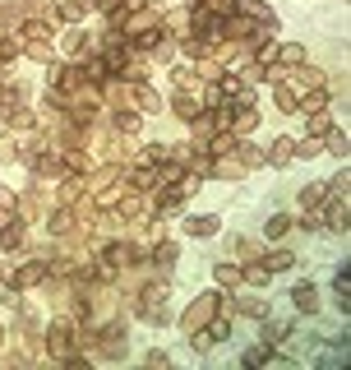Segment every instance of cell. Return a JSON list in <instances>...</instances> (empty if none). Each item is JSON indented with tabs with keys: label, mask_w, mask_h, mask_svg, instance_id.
<instances>
[{
	"label": "cell",
	"mask_w": 351,
	"mask_h": 370,
	"mask_svg": "<svg viewBox=\"0 0 351 370\" xmlns=\"http://www.w3.org/2000/svg\"><path fill=\"white\" fill-rule=\"evenodd\" d=\"M218 310H231V301H227V292H222V287H213V292H204V296H194V301H190V310L180 315V324H185V333H194V329H204Z\"/></svg>",
	"instance_id": "cell-1"
},
{
	"label": "cell",
	"mask_w": 351,
	"mask_h": 370,
	"mask_svg": "<svg viewBox=\"0 0 351 370\" xmlns=\"http://www.w3.org/2000/svg\"><path fill=\"white\" fill-rule=\"evenodd\" d=\"M236 10L241 14H250V19H259V23H268V28H277V14L263 5V0H236Z\"/></svg>",
	"instance_id": "cell-18"
},
{
	"label": "cell",
	"mask_w": 351,
	"mask_h": 370,
	"mask_svg": "<svg viewBox=\"0 0 351 370\" xmlns=\"http://www.w3.org/2000/svg\"><path fill=\"white\" fill-rule=\"evenodd\" d=\"M180 204H185V190H180V185H162V190H157V199H153V218L176 213Z\"/></svg>",
	"instance_id": "cell-6"
},
{
	"label": "cell",
	"mask_w": 351,
	"mask_h": 370,
	"mask_svg": "<svg viewBox=\"0 0 351 370\" xmlns=\"http://www.w3.org/2000/svg\"><path fill=\"white\" fill-rule=\"evenodd\" d=\"M329 112H314V116H310V130H314V135H324V130H329Z\"/></svg>",
	"instance_id": "cell-41"
},
{
	"label": "cell",
	"mask_w": 351,
	"mask_h": 370,
	"mask_svg": "<svg viewBox=\"0 0 351 370\" xmlns=\"http://www.w3.org/2000/svg\"><path fill=\"white\" fill-rule=\"evenodd\" d=\"M291 301H296V310H300V315H314V310H319V287H314V282H296Z\"/></svg>",
	"instance_id": "cell-12"
},
{
	"label": "cell",
	"mask_w": 351,
	"mask_h": 370,
	"mask_svg": "<svg viewBox=\"0 0 351 370\" xmlns=\"http://www.w3.org/2000/svg\"><path fill=\"white\" fill-rule=\"evenodd\" d=\"M162 23H153V28H143V33H134V46L139 51H162Z\"/></svg>",
	"instance_id": "cell-25"
},
{
	"label": "cell",
	"mask_w": 351,
	"mask_h": 370,
	"mask_svg": "<svg viewBox=\"0 0 351 370\" xmlns=\"http://www.w3.org/2000/svg\"><path fill=\"white\" fill-rule=\"evenodd\" d=\"M218 227H222V218L199 213V218H190V223H185V232H190V236H218Z\"/></svg>",
	"instance_id": "cell-24"
},
{
	"label": "cell",
	"mask_w": 351,
	"mask_h": 370,
	"mask_svg": "<svg viewBox=\"0 0 351 370\" xmlns=\"http://www.w3.org/2000/svg\"><path fill=\"white\" fill-rule=\"evenodd\" d=\"M273 65H282V70L305 65V46H300V42H282V46H277V60H273Z\"/></svg>",
	"instance_id": "cell-14"
},
{
	"label": "cell",
	"mask_w": 351,
	"mask_h": 370,
	"mask_svg": "<svg viewBox=\"0 0 351 370\" xmlns=\"http://www.w3.org/2000/svg\"><path fill=\"white\" fill-rule=\"evenodd\" d=\"M116 180H125V167H121V162H107L102 171L84 176V190H88V194H98V190H107V185H116Z\"/></svg>",
	"instance_id": "cell-5"
},
{
	"label": "cell",
	"mask_w": 351,
	"mask_h": 370,
	"mask_svg": "<svg viewBox=\"0 0 351 370\" xmlns=\"http://www.w3.org/2000/svg\"><path fill=\"white\" fill-rule=\"evenodd\" d=\"M231 310L250 315V319H268V301H241V305H231Z\"/></svg>",
	"instance_id": "cell-36"
},
{
	"label": "cell",
	"mask_w": 351,
	"mask_h": 370,
	"mask_svg": "<svg viewBox=\"0 0 351 370\" xmlns=\"http://www.w3.org/2000/svg\"><path fill=\"white\" fill-rule=\"evenodd\" d=\"M204 10H213L218 19H231L236 14V0H204Z\"/></svg>",
	"instance_id": "cell-38"
},
{
	"label": "cell",
	"mask_w": 351,
	"mask_h": 370,
	"mask_svg": "<svg viewBox=\"0 0 351 370\" xmlns=\"http://www.w3.org/2000/svg\"><path fill=\"white\" fill-rule=\"evenodd\" d=\"M46 227H51V236H60V241H65V236H79V223H74V209H69V204H60Z\"/></svg>",
	"instance_id": "cell-7"
},
{
	"label": "cell",
	"mask_w": 351,
	"mask_h": 370,
	"mask_svg": "<svg viewBox=\"0 0 351 370\" xmlns=\"http://www.w3.org/2000/svg\"><path fill=\"white\" fill-rule=\"evenodd\" d=\"M268 278H273V269H268L263 259H254V264L241 269V282H250V287H268Z\"/></svg>",
	"instance_id": "cell-22"
},
{
	"label": "cell",
	"mask_w": 351,
	"mask_h": 370,
	"mask_svg": "<svg viewBox=\"0 0 351 370\" xmlns=\"http://www.w3.org/2000/svg\"><path fill=\"white\" fill-rule=\"evenodd\" d=\"M125 10H139V5H148V0H121Z\"/></svg>",
	"instance_id": "cell-46"
},
{
	"label": "cell",
	"mask_w": 351,
	"mask_h": 370,
	"mask_svg": "<svg viewBox=\"0 0 351 370\" xmlns=\"http://www.w3.org/2000/svg\"><path fill=\"white\" fill-rule=\"evenodd\" d=\"M324 107H329V88H310V93H300V98H296V112H305V116L324 112Z\"/></svg>",
	"instance_id": "cell-17"
},
{
	"label": "cell",
	"mask_w": 351,
	"mask_h": 370,
	"mask_svg": "<svg viewBox=\"0 0 351 370\" xmlns=\"http://www.w3.org/2000/svg\"><path fill=\"white\" fill-rule=\"evenodd\" d=\"M314 153H324L319 135H310V139H300V144H296V157H314Z\"/></svg>",
	"instance_id": "cell-39"
},
{
	"label": "cell",
	"mask_w": 351,
	"mask_h": 370,
	"mask_svg": "<svg viewBox=\"0 0 351 370\" xmlns=\"http://www.w3.org/2000/svg\"><path fill=\"white\" fill-rule=\"evenodd\" d=\"M176 84H180V93H190V88H199V84H204V79H199V70L180 65V70H176Z\"/></svg>",
	"instance_id": "cell-35"
},
{
	"label": "cell",
	"mask_w": 351,
	"mask_h": 370,
	"mask_svg": "<svg viewBox=\"0 0 351 370\" xmlns=\"http://www.w3.org/2000/svg\"><path fill=\"white\" fill-rule=\"evenodd\" d=\"M347 218H351L347 194H333V199H329V213H324V223H329L333 232H347Z\"/></svg>",
	"instance_id": "cell-9"
},
{
	"label": "cell",
	"mask_w": 351,
	"mask_h": 370,
	"mask_svg": "<svg viewBox=\"0 0 351 370\" xmlns=\"http://www.w3.org/2000/svg\"><path fill=\"white\" fill-rule=\"evenodd\" d=\"M10 125H14V130H33L37 116L28 112V107H10Z\"/></svg>",
	"instance_id": "cell-33"
},
{
	"label": "cell",
	"mask_w": 351,
	"mask_h": 370,
	"mask_svg": "<svg viewBox=\"0 0 351 370\" xmlns=\"http://www.w3.org/2000/svg\"><path fill=\"white\" fill-rule=\"evenodd\" d=\"M171 107H176V116H180V121H194V116L204 112V102H199L194 93H176V102H171Z\"/></svg>",
	"instance_id": "cell-23"
},
{
	"label": "cell",
	"mask_w": 351,
	"mask_h": 370,
	"mask_svg": "<svg viewBox=\"0 0 351 370\" xmlns=\"http://www.w3.org/2000/svg\"><path fill=\"white\" fill-rule=\"evenodd\" d=\"M268 162H273V167H286V162H291V157H296V139H273V148H268Z\"/></svg>",
	"instance_id": "cell-20"
},
{
	"label": "cell",
	"mask_w": 351,
	"mask_h": 370,
	"mask_svg": "<svg viewBox=\"0 0 351 370\" xmlns=\"http://www.w3.org/2000/svg\"><path fill=\"white\" fill-rule=\"evenodd\" d=\"M130 88H134V102H139V112H162V98H157V88H153V84L134 79Z\"/></svg>",
	"instance_id": "cell-11"
},
{
	"label": "cell",
	"mask_w": 351,
	"mask_h": 370,
	"mask_svg": "<svg viewBox=\"0 0 351 370\" xmlns=\"http://www.w3.org/2000/svg\"><path fill=\"white\" fill-rule=\"evenodd\" d=\"M116 213H121V223H130V218L143 213V190H121V199H116Z\"/></svg>",
	"instance_id": "cell-8"
},
{
	"label": "cell",
	"mask_w": 351,
	"mask_h": 370,
	"mask_svg": "<svg viewBox=\"0 0 351 370\" xmlns=\"http://www.w3.org/2000/svg\"><path fill=\"white\" fill-rule=\"evenodd\" d=\"M324 148H329L333 157H342V162H347V153H351V139H347V130H324Z\"/></svg>",
	"instance_id": "cell-19"
},
{
	"label": "cell",
	"mask_w": 351,
	"mask_h": 370,
	"mask_svg": "<svg viewBox=\"0 0 351 370\" xmlns=\"http://www.w3.org/2000/svg\"><path fill=\"white\" fill-rule=\"evenodd\" d=\"M14 209H19V199H14V194L5 190V185H0V223H10V218H14Z\"/></svg>",
	"instance_id": "cell-37"
},
{
	"label": "cell",
	"mask_w": 351,
	"mask_h": 370,
	"mask_svg": "<svg viewBox=\"0 0 351 370\" xmlns=\"http://www.w3.org/2000/svg\"><path fill=\"white\" fill-rule=\"evenodd\" d=\"M310 88H324V70H314V65H296V84H291V93H310Z\"/></svg>",
	"instance_id": "cell-10"
},
{
	"label": "cell",
	"mask_w": 351,
	"mask_h": 370,
	"mask_svg": "<svg viewBox=\"0 0 351 370\" xmlns=\"http://www.w3.org/2000/svg\"><path fill=\"white\" fill-rule=\"evenodd\" d=\"M143 366H148V370H166V352H148V357H143Z\"/></svg>",
	"instance_id": "cell-42"
},
{
	"label": "cell",
	"mask_w": 351,
	"mask_h": 370,
	"mask_svg": "<svg viewBox=\"0 0 351 370\" xmlns=\"http://www.w3.org/2000/svg\"><path fill=\"white\" fill-rule=\"evenodd\" d=\"M324 194H329V185H324V180L305 185V190H300V209H314V204H324Z\"/></svg>",
	"instance_id": "cell-31"
},
{
	"label": "cell",
	"mask_w": 351,
	"mask_h": 370,
	"mask_svg": "<svg viewBox=\"0 0 351 370\" xmlns=\"http://www.w3.org/2000/svg\"><path fill=\"white\" fill-rule=\"evenodd\" d=\"M139 121H143V116L134 112V107H116V112H111V125H116V135H134V130H139Z\"/></svg>",
	"instance_id": "cell-16"
},
{
	"label": "cell",
	"mask_w": 351,
	"mask_h": 370,
	"mask_svg": "<svg viewBox=\"0 0 351 370\" xmlns=\"http://www.w3.org/2000/svg\"><path fill=\"white\" fill-rule=\"evenodd\" d=\"M166 296H171L166 282H148V287L139 292V301H134V310H139L148 324H166Z\"/></svg>",
	"instance_id": "cell-3"
},
{
	"label": "cell",
	"mask_w": 351,
	"mask_h": 370,
	"mask_svg": "<svg viewBox=\"0 0 351 370\" xmlns=\"http://www.w3.org/2000/svg\"><path fill=\"white\" fill-rule=\"evenodd\" d=\"M213 278H218V287H236V282H241V269H236V264H213Z\"/></svg>",
	"instance_id": "cell-32"
},
{
	"label": "cell",
	"mask_w": 351,
	"mask_h": 370,
	"mask_svg": "<svg viewBox=\"0 0 351 370\" xmlns=\"http://www.w3.org/2000/svg\"><path fill=\"white\" fill-rule=\"evenodd\" d=\"M263 264H268L273 273H282V269H291V264H296V255H291V250H273V255L263 259Z\"/></svg>",
	"instance_id": "cell-34"
},
{
	"label": "cell",
	"mask_w": 351,
	"mask_h": 370,
	"mask_svg": "<svg viewBox=\"0 0 351 370\" xmlns=\"http://www.w3.org/2000/svg\"><path fill=\"white\" fill-rule=\"evenodd\" d=\"M273 102H277V112H286V116L296 112V93H291L286 79H282V84H273Z\"/></svg>",
	"instance_id": "cell-28"
},
{
	"label": "cell",
	"mask_w": 351,
	"mask_h": 370,
	"mask_svg": "<svg viewBox=\"0 0 351 370\" xmlns=\"http://www.w3.org/2000/svg\"><path fill=\"white\" fill-rule=\"evenodd\" d=\"M65 51H74V56H79V51H84V33H69L65 37Z\"/></svg>",
	"instance_id": "cell-44"
},
{
	"label": "cell",
	"mask_w": 351,
	"mask_h": 370,
	"mask_svg": "<svg viewBox=\"0 0 351 370\" xmlns=\"http://www.w3.org/2000/svg\"><path fill=\"white\" fill-rule=\"evenodd\" d=\"M185 5H204V0H185Z\"/></svg>",
	"instance_id": "cell-48"
},
{
	"label": "cell",
	"mask_w": 351,
	"mask_h": 370,
	"mask_svg": "<svg viewBox=\"0 0 351 370\" xmlns=\"http://www.w3.org/2000/svg\"><path fill=\"white\" fill-rule=\"evenodd\" d=\"M263 361H273V348H268V343H263V348H254L250 357H245V366H263Z\"/></svg>",
	"instance_id": "cell-40"
},
{
	"label": "cell",
	"mask_w": 351,
	"mask_h": 370,
	"mask_svg": "<svg viewBox=\"0 0 351 370\" xmlns=\"http://www.w3.org/2000/svg\"><path fill=\"white\" fill-rule=\"evenodd\" d=\"M23 56L42 60V65H51V37H37V42H23Z\"/></svg>",
	"instance_id": "cell-29"
},
{
	"label": "cell",
	"mask_w": 351,
	"mask_h": 370,
	"mask_svg": "<svg viewBox=\"0 0 351 370\" xmlns=\"http://www.w3.org/2000/svg\"><path fill=\"white\" fill-rule=\"evenodd\" d=\"M241 74H245V79H250V84H263V65H259V60H250V65H245V70H241Z\"/></svg>",
	"instance_id": "cell-43"
},
{
	"label": "cell",
	"mask_w": 351,
	"mask_h": 370,
	"mask_svg": "<svg viewBox=\"0 0 351 370\" xmlns=\"http://www.w3.org/2000/svg\"><path fill=\"white\" fill-rule=\"evenodd\" d=\"M125 180H130L134 190H143V194H148V190H157V167H153V162H143L139 171H125Z\"/></svg>",
	"instance_id": "cell-15"
},
{
	"label": "cell",
	"mask_w": 351,
	"mask_h": 370,
	"mask_svg": "<svg viewBox=\"0 0 351 370\" xmlns=\"http://www.w3.org/2000/svg\"><path fill=\"white\" fill-rule=\"evenodd\" d=\"M23 241V223L19 218H10V223H0V250H14Z\"/></svg>",
	"instance_id": "cell-26"
},
{
	"label": "cell",
	"mask_w": 351,
	"mask_h": 370,
	"mask_svg": "<svg viewBox=\"0 0 351 370\" xmlns=\"http://www.w3.org/2000/svg\"><path fill=\"white\" fill-rule=\"evenodd\" d=\"M236 162H241L245 171H254V167H263L268 157H263V148H259V144H245V139H236Z\"/></svg>",
	"instance_id": "cell-13"
},
{
	"label": "cell",
	"mask_w": 351,
	"mask_h": 370,
	"mask_svg": "<svg viewBox=\"0 0 351 370\" xmlns=\"http://www.w3.org/2000/svg\"><path fill=\"white\" fill-rule=\"evenodd\" d=\"M19 37H28V42H37V37H51V19H42V14L23 19V23H19Z\"/></svg>",
	"instance_id": "cell-21"
},
{
	"label": "cell",
	"mask_w": 351,
	"mask_h": 370,
	"mask_svg": "<svg viewBox=\"0 0 351 370\" xmlns=\"http://www.w3.org/2000/svg\"><path fill=\"white\" fill-rule=\"evenodd\" d=\"M14 102H19V93H14V88H5V84H0V107H14Z\"/></svg>",
	"instance_id": "cell-45"
},
{
	"label": "cell",
	"mask_w": 351,
	"mask_h": 370,
	"mask_svg": "<svg viewBox=\"0 0 351 370\" xmlns=\"http://www.w3.org/2000/svg\"><path fill=\"white\" fill-rule=\"evenodd\" d=\"M14 287V292H28V287H37V282H46V255H37V259H23L19 269L5 278Z\"/></svg>",
	"instance_id": "cell-4"
},
{
	"label": "cell",
	"mask_w": 351,
	"mask_h": 370,
	"mask_svg": "<svg viewBox=\"0 0 351 370\" xmlns=\"http://www.w3.org/2000/svg\"><path fill=\"white\" fill-rule=\"evenodd\" d=\"M79 352V329L69 324V319H55L51 329H46V357L51 361H69Z\"/></svg>",
	"instance_id": "cell-2"
},
{
	"label": "cell",
	"mask_w": 351,
	"mask_h": 370,
	"mask_svg": "<svg viewBox=\"0 0 351 370\" xmlns=\"http://www.w3.org/2000/svg\"><path fill=\"white\" fill-rule=\"evenodd\" d=\"M0 348H5V329H0Z\"/></svg>",
	"instance_id": "cell-47"
},
{
	"label": "cell",
	"mask_w": 351,
	"mask_h": 370,
	"mask_svg": "<svg viewBox=\"0 0 351 370\" xmlns=\"http://www.w3.org/2000/svg\"><path fill=\"white\" fill-rule=\"evenodd\" d=\"M148 264H157V269H171V264H176V246H171V241H162V246H153V250H148Z\"/></svg>",
	"instance_id": "cell-27"
},
{
	"label": "cell",
	"mask_w": 351,
	"mask_h": 370,
	"mask_svg": "<svg viewBox=\"0 0 351 370\" xmlns=\"http://www.w3.org/2000/svg\"><path fill=\"white\" fill-rule=\"evenodd\" d=\"M286 232H291V218L286 213H273L268 223H263V236H268V241H277V236H286Z\"/></svg>",
	"instance_id": "cell-30"
}]
</instances>
